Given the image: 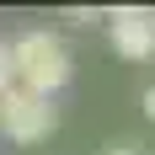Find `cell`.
<instances>
[{
	"mask_svg": "<svg viewBox=\"0 0 155 155\" xmlns=\"http://www.w3.org/2000/svg\"><path fill=\"white\" fill-rule=\"evenodd\" d=\"M70 48L54 38V32H43V27H32V32H21L11 43V80L21 86V91H38V96H54V91H64L70 86Z\"/></svg>",
	"mask_w": 155,
	"mask_h": 155,
	"instance_id": "6da1fadb",
	"label": "cell"
},
{
	"mask_svg": "<svg viewBox=\"0 0 155 155\" xmlns=\"http://www.w3.org/2000/svg\"><path fill=\"white\" fill-rule=\"evenodd\" d=\"M0 128H5L11 144H43L59 128V107H54V96H38V91L11 86V91L0 96Z\"/></svg>",
	"mask_w": 155,
	"mask_h": 155,
	"instance_id": "7a4b0ae2",
	"label": "cell"
},
{
	"mask_svg": "<svg viewBox=\"0 0 155 155\" xmlns=\"http://www.w3.org/2000/svg\"><path fill=\"white\" fill-rule=\"evenodd\" d=\"M107 38H112V48H118L123 59H134V64L155 54L150 11H134V5H118V11H107Z\"/></svg>",
	"mask_w": 155,
	"mask_h": 155,
	"instance_id": "3957f363",
	"label": "cell"
},
{
	"mask_svg": "<svg viewBox=\"0 0 155 155\" xmlns=\"http://www.w3.org/2000/svg\"><path fill=\"white\" fill-rule=\"evenodd\" d=\"M16 80H11V43H0V96L11 91Z\"/></svg>",
	"mask_w": 155,
	"mask_h": 155,
	"instance_id": "277c9868",
	"label": "cell"
},
{
	"mask_svg": "<svg viewBox=\"0 0 155 155\" xmlns=\"http://www.w3.org/2000/svg\"><path fill=\"white\" fill-rule=\"evenodd\" d=\"M102 155H144V150H139V144H107Z\"/></svg>",
	"mask_w": 155,
	"mask_h": 155,
	"instance_id": "5b68a950",
	"label": "cell"
},
{
	"mask_svg": "<svg viewBox=\"0 0 155 155\" xmlns=\"http://www.w3.org/2000/svg\"><path fill=\"white\" fill-rule=\"evenodd\" d=\"M144 112H150V118H155V86H150V91H144Z\"/></svg>",
	"mask_w": 155,
	"mask_h": 155,
	"instance_id": "8992f818",
	"label": "cell"
},
{
	"mask_svg": "<svg viewBox=\"0 0 155 155\" xmlns=\"http://www.w3.org/2000/svg\"><path fill=\"white\" fill-rule=\"evenodd\" d=\"M150 32H155V11H150Z\"/></svg>",
	"mask_w": 155,
	"mask_h": 155,
	"instance_id": "52a82bcc",
	"label": "cell"
}]
</instances>
